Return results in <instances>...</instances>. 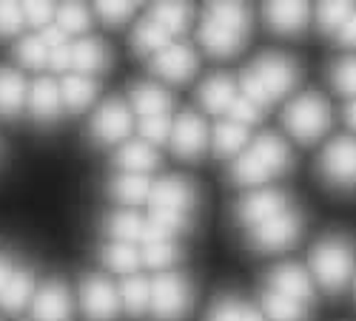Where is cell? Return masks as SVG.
I'll use <instances>...</instances> for the list:
<instances>
[{
	"instance_id": "47",
	"label": "cell",
	"mask_w": 356,
	"mask_h": 321,
	"mask_svg": "<svg viewBox=\"0 0 356 321\" xmlns=\"http://www.w3.org/2000/svg\"><path fill=\"white\" fill-rule=\"evenodd\" d=\"M40 40L46 43V49L51 51V49H60V46H66L69 43V37H66V32L57 23H51V26H46V28H40Z\"/></svg>"
},
{
	"instance_id": "18",
	"label": "cell",
	"mask_w": 356,
	"mask_h": 321,
	"mask_svg": "<svg viewBox=\"0 0 356 321\" xmlns=\"http://www.w3.org/2000/svg\"><path fill=\"white\" fill-rule=\"evenodd\" d=\"M72 69H77L83 77L103 74L108 69V49L97 37H80L72 43Z\"/></svg>"
},
{
	"instance_id": "19",
	"label": "cell",
	"mask_w": 356,
	"mask_h": 321,
	"mask_svg": "<svg viewBox=\"0 0 356 321\" xmlns=\"http://www.w3.org/2000/svg\"><path fill=\"white\" fill-rule=\"evenodd\" d=\"M26 97H29V85L23 74L15 69H0V116H6V120L20 116Z\"/></svg>"
},
{
	"instance_id": "6",
	"label": "cell",
	"mask_w": 356,
	"mask_h": 321,
	"mask_svg": "<svg viewBox=\"0 0 356 321\" xmlns=\"http://www.w3.org/2000/svg\"><path fill=\"white\" fill-rule=\"evenodd\" d=\"M302 233V216L296 211H282L277 214L274 219L262 222L257 227L248 230V245L259 253H280V250H288Z\"/></svg>"
},
{
	"instance_id": "16",
	"label": "cell",
	"mask_w": 356,
	"mask_h": 321,
	"mask_svg": "<svg viewBox=\"0 0 356 321\" xmlns=\"http://www.w3.org/2000/svg\"><path fill=\"white\" fill-rule=\"evenodd\" d=\"M265 26L277 35H302L311 20V9L305 3H268L262 9Z\"/></svg>"
},
{
	"instance_id": "21",
	"label": "cell",
	"mask_w": 356,
	"mask_h": 321,
	"mask_svg": "<svg viewBox=\"0 0 356 321\" xmlns=\"http://www.w3.org/2000/svg\"><path fill=\"white\" fill-rule=\"evenodd\" d=\"M114 162L123 168V173H143V177H145L148 171L157 168L160 157L154 151V145H148L143 139H129V142L120 145V151H117Z\"/></svg>"
},
{
	"instance_id": "26",
	"label": "cell",
	"mask_w": 356,
	"mask_h": 321,
	"mask_svg": "<svg viewBox=\"0 0 356 321\" xmlns=\"http://www.w3.org/2000/svg\"><path fill=\"white\" fill-rule=\"evenodd\" d=\"M131 103L140 116H165L171 111V94L154 83H137L131 89Z\"/></svg>"
},
{
	"instance_id": "36",
	"label": "cell",
	"mask_w": 356,
	"mask_h": 321,
	"mask_svg": "<svg viewBox=\"0 0 356 321\" xmlns=\"http://www.w3.org/2000/svg\"><path fill=\"white\" fill-rule=\"evenodd\" d=\"M54 23L63 28L66 37H72V35H86L88 26H92V15H88V9L80 6V3H69V6L57 9Z\"/></svg>"
},
{
	"instance_id": "44",
	"label": "cell",
	"mask_w": 356,
	"mask_h": 321,
	"mask_svg": "<svg viewBox=\"0 0 356 321\" xmlns=\"http://www.w3.org/2000/svg\"><path fill=\"white\" fill-rule=\"evenodd\" d=\"M23 6L20 3H0V37H15L23 28Z\"/></svg>"
},
{
	"instance_id": "46",
	"label": "cell",
	"mask_w": 356,
	"mask_h": 321,
	"mask_svg": "<svg viewBox=\"0 0 356 321\" xmlns=\"http://www.w3.org/2000/svg\"><path fill=\"white\" fill-rule=\"evenodd\" d=\"M152 219L154 225H160L163 230H168L171 236L177 230H183V227H188V216H183V214H171V211H152Z\"/></svg>"
},
{
	"instance_id": "1",
	"label": "cell",
	"mask_w": 356,
	"mask_h": 321,
	"mask_svg": "<svg viewBox=\"0 0 356 321\" xmlns=\"http://www.w3.org/2000/svg\"><path fill=\"white\" fill-rule=\"evenodd\" d=\"M251 37V12L243 3H211L200 20V43L211 57H236Z\"/></svg>"
},
{
	"instance_id": "25",
	"label": "cell",
	"mask_w": 356,
	"mask_h": 321,
	"mask_svg": "<svg viewBox=\"0 0 356 321\" xmlns=\"http://www.w3.org/2000/svg\"><path fill=\"white\" fill-rule=\"evenodd\" d=\"M131 46H134V51L137 54H143V57H148V54H160L165 46H171V35L165 32V28L148 15V17H143L137 26H134V32H131Z\"/></svg>"
},
{
	"instance_id": "12",
	"label": "cell",
	"mask_w": 356,
	"mask_h": 321,
	"mask_svg": "<svg viewBox=\"0 0 356 321\" xmlns=\"http://www.w3.org/2000/svg\"><path fill=\"white\" fill-rule=\"evenodd\" d=\"M171 151L180 159H197L205 151V142H209V128H205V120L194 111H183L174 120L171 128Z\"/></svg>"
},
{
	"instance_id": "40",
	"label": "cell",
	"mask_w": 356,
	"mask_h": 321,
	"mask_svg": "<svg viewBox=\"0 0 356 321\" xmlns=\"http://www.w3.org/2000/svg\"><path fill=\"white\" fill-rule=\"evenodd\" d=\"M171 128H174V120L165 114V116H143L140 120V134H143V142L148 145H163L171 139Z\"/></svg>"
},
{
	"instance_id": "42",
	"label": "cell",
	"mask_w": 356,
	"mask_h": 321,
	"mask_svg": "<svg viewBox=\"0 0 356 321\" xmlns=\"http://www.w3.org/2000/svg\"><path fill=\"white\" fill-rule=\"evenodd\" d=\"M243 310H245V304L236 296H220L211 304L209 318L205 321H243Z\"/></svg>"
},
{
	"instance_id": "33",
	"label": "cell",
	"mask_w": 356,
	"mask_h": 321,
	"mask_svg": "<svg viewBox=\"0 0 356 321\" xmlns=\"http://www.w3.org/2000/svg\"><path fill=\"white\" fill-rule=\"evenodd\" d=\"M103 261L106 268H111L114 273H126L134 276V270L140 268V250L137 245H123V242H111L103 248Z\"/></svg>"
},
{
	"instance_id": "13",
	"label": "cell",
	"mask_w": 356,
	"mask_h": 321,
	"mask_svg": "<svg viewBox=\"0 0 356 321\" xmlns=\"http://www.w3.org/2000/svg\"><path fill=\"white\" fill-rule=\"evenodd\" d=\"M282 211H288V196L277 188H262V191H251L248 196L240 199V205H236V219L248 227H257L262 222L274 219Z\"/></svg>"
},
{
	"instance_id": "24",
	"label": "cell",
	"mask_w": 356,
	"mask_h": 321,
	"mask_svg": "<svg viewBox=\"0 0 356 321\" xmlns=\"http://www.w3.org/2000/svg\"><path fill=\"white\" fill-rule=\"evenodd\" d=\"M32 299H35V273L29 268H17L9 284L3 287V293H0V307L6 313H20Z\"/></svg>"
},
{
	"instance_id": "11",
	"label": "cell",
	"mask_w": 356,
	"mask_h": 321,
	"mask_svg": "<svg viewBox=\"0 0 356 321\" xmlns=\"http://www.w3.org/2000/svg\"><path fill=\"white\" fill-rule=\"evenodd\" d=\"M152 69L154 74H160L165 83H174V85H183L188 83L197 69H200V57L191 46L186 43H171L165 46L160 54H154V60H152Z\"/></svg>"
},
{
	"instance_id": "3",
	"label": "cell",
	"mask_w": 356,
	"mask_h": 321,
	"mask_svg": "<svg viewBox=\"0 0 356 321\" xmlns=\"http://www.w3.org/2000/svg\"><path fill=\"white\" fill-rule=\"evenodd\" d=\"M311 273L322 290L339 293L353 273V248L342 236H325L311 250Z\"/></svg>"
},
{
	"instance_id": "23",
	"label": "cell",
	"mask_w": 356,
	"mask_h": 321,
	"mask_svg": "<svg viewBox=\"0 0 356 321\" xmlns=\"http://www.w3.org/2000/svg\"><path fill=\"white\" fill-rule=\"evenodd\" d=\"M145 230H148V219L131 214V211H120L111 214L106 219V233L111 236V242H123V245H143L145 242Z\"/></svg>"
},
{
	"instance_id": "22",
	"label": "cell",
	"mask_w": 356,
	"mask_h": 321,
	"mask_svg": "<svg viewBox=\"0 0 356 321\" xmlns=\"http://www.w3.org/2000/svg\"><path fill=\"white\" fill-rule=\"evenodd\" d=\"M236 100V83L228 74H214L200 85V103L211 114H225Z\"/></svg>"
},
{
	"instance_id": "52",
	"label": "cell",
	"mask_w": 356,
	"mask_h": 321,
	"mask_svg": "<svg viewBox=\"0 0 356 321\" xmlns=\"http://www.w3.org/2000/svg\"><path fill=\"white\" fill-rule=\"evenodd\" d=\"M243 321H265V315H262L259 310H254V307L245 304V310H243Z\"/></svg>"
},
{
	"instance_id": "29",
	"label": "cell",
	"mask_w": 356,
	"mask_h": 321,
	"mask_svg": "<svg viewBox=\"0 0 356 321\" xmlns=\"http://www.w3.org/2000/svg\"><path fill=\"white\" fill-rule=\"evenodd\" d=\"M248 139H251V131H248L245 125L225 120V123H220V125L214 128V151H217L220 157H234V154L245 151Z\"/></svg>"
},
{
	"instance_id": "5",
	"label": "cell",
	"mask_w": 356,
	"mask_h": 321,
	"mask_svg": "<svg viewBox=\"0 0 356 321\" xmlns=\"http://www.w3.org/2000/svg\"><path fill=\"white\" fill-rule=\"evenodd\" d=\"M194 304V290L191 281L180 273H160L152 281V304L148 310L160 321H180L191 313Z\"/></svg>"
},
{
	"instance_id": "15",
	"label": "cell",
	"mask_w": 356,
	"mask_h": 321,
	"mask_svg": "<svg viewBox=\"0 0 356 321\" xmlns=\"http://www.w3.org/2000/svg\"><path fill=\"white\" fill-rule=\"evenodd\" d=\"M32 313L38 321H72V296L63 281H46L35 299Z\"/></svg>"
},
{
	"instance_id": "35",
	"label": "cell",
	"mask_w": 356,
	"mask_h": 321,
	"mask_svg": "<svg viewBox=\"0 0 356 321\" xmlns=\"http://www.w3.org/2000/svg\"><path fill=\"white\" fill-rule=\"evenodd\" d=\"M331 85H334L337 94L356 100V54L339 57V60L331 66Z\"/></svg>"
},
{
	"instance_id": "9",
	"label": "cell",
	"mask_w": 356,
	"mask_h": 321,
	"mask_svg": "<svg viewBox=\"0 0 356 321\" xmlns=\"http://www.w3.org/2000/svg\"><path fill=\"white\" fill-rule=\"evenodd\" d=\"M134 125V116H131V108L123 103V100H106L97 114L92 116V125H88V131H92V137L100 142V145H111V142H120L129 137Z\"/></svg>"
},
{
	"instance_id": "17",
	"label": "cell",
	"mask_w": 356,
	"mask_h": 321,
	"mask_svg": "<svg viewBox=\"0 0 356 321\" xmlns=\"http://www.w3.org/2000/svg\"><path fill=\"white\" fill-rule=\"evenodd\" d=\"M26 105L32 111V116L38 123H51L60 116V108H63V97H60V85L49 77H40L32 83L29 89V97H26Z\"/></svg>"
},
{
	"instance_id": "4",
	"label": "cell",
	"mask_w": 356,
	"mask_h": 321,
	"mask_svg": "<svg viewBox=\"0 0 356 321\" xmlns=\"http://www.w3.org/2000/svg\"><path fill=\"white\" fill-rule=\"evenodd\" d=\"M282 123L296 142L311 145L319 137H325V131L331 128V105L322 94L305 92L288 103V108L282 114Z\"/></svg>"
},
{
	"instance_id": "48",
	"label": "cell",
	"mask_w": 356,
	"mask_h": 321,
	"mask_svg": "<svg viewBox=\"0 0 356 321\" xmlns=\"http://www.w3.org/2000/svg\"><path fill=\"white\" fill-rule=\"evenodd\" d=\"M49 66L54 71H69L72 69V43H66L60 49H51L49 51Z\"/></svg>"
},
{
	"instance_id": "28",
	"label": "cell",
	"mask_w": 356,
	"mask_h": 321,
	"mask_svg": "<svg viewBox=\"0 0 356 321\" xmlns=\"http://www.w3.org/2000/svg\"><path fill=\"white\" fill-rule=\"evenodd\" d=\"M262 315L265 321H305L308 318V307L300 302H291L274 290H265L262 293Z\"/></svg>"
},
{
	"instance_id": "32",
	"label": "cell",
	"mask_w": 356,
	"mask_h": 321,
	"mask_svg": "<svg viewBox=\"0 0 356 321\" xmlns=\"http://www.w3.org/2000/svg\"><path fill=\"white\" fill-rule=\"evenodd\" d=\"M111 193L126 202V205H140V202L148 199V193H152V182H148V177H143V173H120L114 182H111Z\"/></svg>"
},
{
	"instance_id": "39",
	"label": "cell",
	"mask_w": 356,
	"mask_h": 321,
	"mask_svg": "<svg viewBox=\"0 0 356 321\" xmlns=\"http://www.w3.org/2000/svg\"><path fill=\"white\" fill-rule=\"evenodd\" d=\"M177 256H180V250H177V245L168 239V242H152V245H143L140 250V259H143V265L148 268H154V270H165L171 268Z\"/></svg>"
},
{
	"instance_id": "34",
	"label": "cell",
	"mask_w": 356,
	"mask_h": 321,
	"mask_svg": "<svg viewBox=\"0 0 356 321\" xmlns=\"http://www.w3.org/2000/svg\"><path fill=\"white\" fill-rule=\"evenodd\" d=\"M152 17L174 37V35H180V32H186V28H188V23H191V9H188L186 3H160V6H154Z\"/></svg>"
},
{
	"instance_id": "27",
	"label": "cell",
	"mask_w": 356,
	"mask_h": 321,
	"mask_svg": "<svg viewBox=\"0 0 356 321\" xmlns=\"http://www.w3.org/2000/svg\"><path fill=\"white\" fill-rule=\"evenodd\" d=\"M60 97L69 111H86L97 97V83L83 74H66L60 80Z\"/></svg>"
},
{
	"instance_id": "51",
	"label": "cell",
	"mask_w": 356,
	"mask_h": 321,
	"mask_svg": "<svg viewBox=\"0 0 356 321\" xmlns=\"http://www.w3.org/2000/svg\"><path fill=\"white\" fill-rule=\"evenodd\" d=\"M345 120H348V125L356 131V100H350V103L345 105Z\"/></svg>"
},
{
	"instance_id": "30",
	"label": "cell",
	"mask_w": 356,
	"mask_h": 321,
	"mask_svg": "<svg viewBox=\"0 0 356 321\" xmlns=\"http://www.w3.org/2000/svg\"><path fill=\"white\" fill-rule=\"evenodd\" d=\"M231 180L236 185H245V188H257V185H265L271 180V171L265 168L251 151H243L236 157V162L231 165Z\"/></svg>"
},
{
	"instance_id": "41",
	"label": "cell",
	"mask_w": 356,
	"mask_h": 321,
	"mask_svg": "<svg viewBox=\"0 0 356 321\" xmlns=\"http://www.w3.org/2000/svg\"><path fill=\"white\" fill-rule=\"evenodd\" d=\"M262 111L265 108H259L257 103H251L248 97H243V94H236V100L231 103V108H228V116H231V123H240V125H254V123H259L262 120Z\"/></svg>"
},
{
	"instance_id": "8",
	"label": "cell",
	"mask_w": 356,
	"mask_h": 321,
	"mask_svg": "<svg viewBox=\"0 0 356 321\" xmlns=\"http://www.w3.org/2000/svg\"><path fill=\"white\" fill-rule=\"evenodd\" d=\"M80 307L88 321H111L120 313V290L103 276H83L80 281Z\"/></svg>"
},
{
	"instance_id": "20",
	"label": "cell",
	"mask_w": 356,
	"mask_h": 321,
	"mask_svg": "<svg viewBox=\"0 0 356 321\" xmlns=\"http://www.w3.org/2000/svg\"><path fill=\"white\" fill-rule=\"evenodd\" d=\"M265 168L271 171V177H277V173L288 171L291 165V151H288V145L282 137L277 134H259L254 142H251V148H248Z\"/></svg>"
},
{
	"instance_id": "10",
	"label": "cell",
	"mask_w": 356,
	"mask_h": 321,
	"mask_svg": "<svg viewBox=\"0 0 356 321\" xmlns=\"http://www.w3.org/2000/svg\"><path fill=\"white\" fill-rule=\"evenodd\" d=\"M148 202H152V211H171V214L191 216V211L197 205V191L183 177H163V180L152 182Z\"/></svg>"
},
{
	"instance_id": "37",
	"label": "cell",
	"mask_w": 356,
	"mask_h": 321,
	"mask_svg": "<svg viewBox=\"0 0 356 321\" xmlns=\"http://www.w3.org/2000/svg\"><path fill=\"white\" fill-rule=\"evenodd\" d=\"M356 6L350 3H322L316 12V23L322 28V35H339V28L348 23Z\"/></svg>"
},
{
	"instance_id": "45",
	"label": "cell",
	"mask_w": 356,
	"mask_h": 321,
	"mask_svg": "<svg viewBox=\"0 0 356 321\" xmlns=\"http://www.w3.org/2000/svg\"><path fill=\"white\" fill-rule=\"evenodd\" d=\"M57 9L51 3H23V20L35 28H46L54 23Z\"/></svg>"
},
{
	"instance_id": "7",
	"label": "cell",
	"mask_w": 356,
	"mask_h": 321,
	"mask_svg": "<svg viewBox=\"0 0 356 321\" xmlns=\"http://www.w3.org/2000/svg\"><path fill=\"white\" fill-rule=\"evenodd\" d=\"M319 173L331 188H356V142L350 137H337L334 142H328L319 159Z\"/></svg>"
},
{
	"instance_id": "14",
	"label": "cell",
	"mask_w": 356,
	"mask_h": 321,
	"mask_svg": "<svg viewBox=\"0 0 356 321\" xmlns=\"http://www.w3.org/2000/svg\"><path fill=\"white\" fill-rule=\"evenodd\" d=\"M268 290L274 293L291 299V302H300V304H311L314 302V279L300 268V265H277L268 273Z\"/></svg>"
},
{
	"instance_id": "38",
	"label": "cell",
	"mask_w": 356,
	"mask_h": 321,
	"mask_svg": "<svg viewBox=\"0 0 356 321\" xmlns=\"http://www.w3.org/2000/svg\"><path fill=\"white\" fill-rule=\"evenodd\" d=\"M15 54H17V60H20L26 69H43V66H49V49H46V43L40 40V35L23 37V40L15 46Z\"/></svg>"
},
{
	"instance_id": "31",
	"label": "cell",
	"mask_w": 356,
	"mask_h": 321,
	"mask_svg": "<svg viewBox=\"0 0 356 321\" xmlns=\"http://www.w3.org/2000/svg\"><path fill=\"white\" fill-rule=\"evenodd\" d=\"M120 304L131 315H143L152 304V281H145L143 276H129L120 284Z\"/></svg>"
},
{
	"instance_id": "43",
	"label": "cell",
	"mask_w": 356,
	"mask_h": 321,
	"mask_svg": "<svg viewBox=\"0 0 356 321\" xmlns=\"http://www.w3.org/2000/svg\"><path fill=\"white\" fill-rule=\"evenodd\" d=\"M134 12H137L134 3H95V15L106 26H123L134 17Z\"/></svg>"
},
{
	"instance_id": "50",
	"label": "cell",
	"mask_w": 356,
	"mask_h": 321,
	"mask_svg": "<svg viewBox=\"0 0 356 321\" xmlns=\"http://www.w3.org/2000/svg\"><path fill=\"white\" fill-rule=\"evenodd\" d=\"M15 270H17V268L12 265V259H9L6 253H0V293H3V287L9 284V279H12Z\"/></svg>"
},
{
	"instance_id": "2",
	"label": "cell",
	"mask_w": 356,
	"mask_h": 321,
	"mask_svg": "<svg viewBox=\"0 0 356 321\" xmlns=\"http://www.w3.org/2000/svg\"><path fill=\"white\" fill-rule=\"evenodd\" d=\"M296 80H300V69H296V63L291 57L268 51V54L257 57V60L243 71V77H240L243 92L240 94L248 97L251 103H257L259 108H268L271 103L291 94Z\"/></svg>"
},
{
	"instance_id": "49",
	"label": "cell",
	"mask_w": 356,
	"mask_h": 321,
	"mask_svg": "<svg viewBox=\"0 0 356 321\" xmlns=\"http://www.w3.org/2000/svg\"><path fill=\"white\" fill-rule=\"evenodd\" d=\"M337 40H339V46H345V49H356V9H353V15L348 17V23L339 28Z\"/></svg>"
}]
</instances>
